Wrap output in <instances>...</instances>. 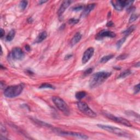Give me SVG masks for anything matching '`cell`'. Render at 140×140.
<instances>
[{"instance_id": "1", "label": "cell", "mask_w": 140, "mask_h": 140, "mask_svg": "<svg viewBox=\"0 0 140 140\" xmlns=\"http://www.w3.org/2000/svg\"><path fill=\"white\" fill-rule=\"evenodd\" d=\"M111 75V73L107 72H98L94 74L89 81V86L91 88L98 87L107 80Z\"/></svg>"}, {"instance_id": "2", "label": "cell", "mask_w": 140, "mask_h": 140, "mask_svg": "<svg viewBox=\"0 0 140 140\" xmlns=\"http://www.w3.org/2000/svg\"><path fill=\"white\" fill-rule=\"evenodd\" d=\"M97 126L106 131L111 132L113 134L117 135L118 136L124 137H131V135L126 130H123L122 129L118 128V127L111 126V125H102V124H98Z\"/></svg>"}, {"instance_id": "3", "label": "cell", "mask_w": 140, "mask_h": 140, "mask_svg": "<svg viewBox=\"0 0 140 140\" xmlns=\"http://www.w3.org/2000/svg\"><path fill=\"white\" fill-rule=\"evenodd\" d=\"M24 85L22 84L16 85H12L7 87L4 91V95L7 98H13L19 96L22 93Z\"/></svg>"}, {"instance_id": "4", "label": "cell", "mask_w": 140, "mask_h": 140, "mask_svg": "<svg viewBox=\"0 0 140 140\" xmlns=\"http://www.w3.org/2000/svg\"><path fill=\"white\" fill-rule=\"evenodd\" d=\"M52 100L56 107L62 113H64V114L66 115L70 114V108L63 99H62L59 96H53Z\"/></svg>"}, {"instance_id": "5", "label": "cell", "mask_w": 140, "mask_h": 140, "mask_svg": "<svg viewBox=\"0 0 140 140\" xmlns=\"http://www.w3.org/2000/svg\"><path fill=\"white\" fill-rule=\"evenodd\" d=\"M77 105L79 110L82 113H84V114L91 118H94L96 116V113L89 107L88 105L85 102H82V101H79V102H77Z\"/></svg>"}, {"instance_id": "6", "label": "cell", "mask_w": 140, "mask_h": 140, "mask_svg": "<svg viewBox=\"0 0 140 140\" xmlns=\"http://www.w3.org/2000/svg\"><path fill=\"white\" fill-rule=\"evenodd\" d=\"M54 131L56 132V134H58L60 135H63V136H72L74 137H76L77 139H81L83 140H86L88 139V137L86 135L78 133V132H74L72 131H63L59 129H55L54 130Z\"/></svg>"}, {"instance_id": "7", "label": "cell", "mask_w": 140, "mask_h": 140, "mask_svg": "<svg viewBox=\"0 0 140 140\" xmlns=\"http://www.w3.org/2000/svg\"><path fill=\"white\" fill-rule=\"evenodd\" d=\"M104 115L106 117H107L108 119L112 120V121L116 122L119 124H121L122 125H124L125 126H126L127 127H131L132 125L128 120H127L125 118H121V117H115L114 115H112L111 113H104Z\"/></svg>"}, {"instance_id": "8", "label": "cell", "mask_w": 140, "mask_h": 140, "mask_svg": "<svg viewBox=\"0 0 140 140\" xmlns=\"http://www.w3.org/2000/svg\"><path fill=\"white\" fill-rule=\"evenodd\" d=\"M134 1H112L111 3L117 11H122L125 7H129Z\"/></svg>"}, {"instance_id": "9", "label": "cell", "mask_w": 140, "mask_h": 140, "mask_svg": "<svg viewBox=\"0 0 140 140\" xmlns=\"http://www.w3.org/2000/svg\"><path fill=\"white\" fill-rule=\"evenodd\" d=\"M12 57L13 59L15 60H21L25 56L24 52L20 48H14L12 52Z\"/></svg>"}, {"instance_id": "10", "label": "cell", "mask_w": 140, "mask_h": 140, "mask_svg": "<svg viewBox=\"0 0 140 140\" xmlns=\"http://www.w3.org/2000/svg\"><path fill=\"white\" fill-rule=\"evenodd\" d=\"M116 36V34L114 32H112L107 30H101L100 32H98L96 36V40H101L105 37H110L114 38Z\"/></svg>"}, {"instance_id": "11", "label": "cell", "mask_w": 140, "mask_h": 140, "mask_svg": "<svg viewBox=\"0 0 140 140\" xmlns=\"http://www.w3.org/2000/svg\"><path fill=\"white\" fill-rule=\"evenodd\" d=\"M94 53V49L92 47L89 48L88 49H86L85 52L84 53V54L82 57V63L83 64H86V62H88L89 60L90 59L91 57L93 56Z\"/></svg>"}, {"instance_id": "12", "label": "cell", "mask_w": 140, "mask_h": 140, "mask_svg": "<svg viewBox=\"0 0 140 140\" xmlns=\"http://www.w3.org/2000/svg\"><path fill=\"white\" fill-rule=\"evenodd\" d=\"M72 1H69V0H66V1H64L62 2L61 5L60 6V8L59 9L58 12V15L60 16H62V14L64 13V12L66 11V9L68 8L69 6L70 5V4L72 3Z\"/></svg>"}, {"instance_id": "13", "label": "cell", "mask_w": 140, "mask_h": 140, "mask_svg": "<svg viewBox=\"0 0 140 140\" xmlns=\"http://www.w3.org/2000/svg\"><path fill=\"white\" fill-rule=\"evenodd\" d=\"M96 6L95 3H91L89 4L88 6H86L85 7H84L83 11L82 13V17H85V16H87L88 14L90 13V12L93 11Z\"/></svg>"}, {"instance_id": "14", "label": "cell", "mask_w": 140, "mask_h": 140, "mask_svg": "<svg viewBox=\"0 0 140 140\" xmlns=\"http://www.w3.org/2000/svg\"><path fill=\"white\" fill-rule=\"evenodd\" d=\"M82 37V35L80 32L76 33L71 40V44L72 46L74 45L75 44H76L77 43H78L81 40Z\"/></svg>"}, {"instance_id": "15", "label": "cell", "mask_w": 140, "mask_h": 140, "mask_svg": "<svg viewBox=\"0 0 140 140\" xmlns=\"http://www.w3.org/2000/svg\"><path fill=\"white\" fill-rule=\"evenodd\" d=\"M47 33L45 31H43V32H41L38 36H37V37L36 38V39L35 40V43H39L42 42L43 41H44L45 38L47 37Z\"/></svg>"}, {"instance_id": "16", "label": "cell", "mask_w": 140, "mask_h": 140, "mask_svg": "<svg viewBox=\"0 0 140 140\" xmlns=\"http://www.w3.org/2000/svg\"><path fill=\"white\" fill-rule=\"evenodd\" d=\"M15 31L14 30H12L9 31L8 35L6 36V40L8 42H10V41L13 40V38L15 37Z\"/></svg>"}, {"instance_id": "17", "label": "cell", "mask_w": 140, "mask_h": 140, "mask_svg": "<svg viewBox=\"0 0 140 140\" xmlns=\"http://www.w3.org/2000/svg\"><path fill=\"white\" fill-rule=\"evenodd\" d=\"M114 55L113 54H110V55H106V56H104L101 59L100 62V63H103V64L106 63V62H107L108 61H109L110 60L112 59L113 57H114Z\"/></svg>"}, {"instance_id": "18", "label": "cell", "mask_w": 140, "mask_h": 140, "mask_svg": "<svg viewBox=\"0 0 140 140\" xmlns=\"http://www.w3.org/2000/svg\"><path fill=\"white\" fill-rule=\"evenodd\" d=\"M131 73V72L130 70H125L124 71H123L122 73H120L119 76H118V78H124L127 76H129Z\"/></svg>"}, {"instance_id": "19", "label": "cell", "mask_w": 140, "mask_h": 140, "mask_svg": "<svg viewBox=\"0 0 140 140\" xmlns=\"http://www.w3.org/2000/svg\"><path fill=\"white\" fill-rule=\"evenodd\" d=\"M86 95V93H85V91H78V92H77L76 94V98L77 100H81L82 99V98H85Z\"/></svg>"}, {"instance_id": "20", "label": "cell", "mask_w": 140, "mask_h": 140, "mask_svg": "<svg viewBox=\"0 0 140 140\" xmlns=\"http://www.w3.org/2000/svg\"><path fill=\"white\" fill-rule=\"evenodd\" d=\"M135 28H136V26L132 25L130 26V28H127V30L122 32V33L125 36H128L130 34V33H131L132 32H133V31L135 30Z\"/></svg>"}, {"instance_id": "21", "label": "cell", "mask_w": 140, "mask_h": 140, "mask_svg": "<svg viewBox=\"0 0 140 140\" xmlns=\"http://www.w3.org/2000/svg\"><path fill=\"white\" fill-rule=\"evenodd\" d=\"M32 120L33 121H34L36 124H38L39 125H41V126H45V127H50L52 126L51 125L49 124H47V123H45V122H41V120H39L38 119H32Z\"/></svg>"}, {"instance_id": "22", "label": "cell", "mask_w": 140, "mask_h": 140, "mask_svg": "<svg viewBox=\"0 0 140 140\" xmlns=\"http://www.w3.org/2000/svg\"><path fill=\"white\" fill-rule=\"evenodd\" d=\"M39 88L40 89H46V88H48V89H54V87L53 86L52 84H50L49 83H43L41 84V85L40 86Z\"/></svg>"}, {"instance_id": "23", "label": "cell", "mask_w": 140, "mask_h": 140, "mask_svg": "<svg viewBox=\"0 0 140 140\" xmlns=\"http://www.w3.org/2000/svg\"><path fill=\"white\" fill-rule=\"evenodd\" d=\"M125 40H126V38L124 37V38H122L121 39L119 40V41H118L117 42V44H116V46L118 49H119L122 46V45L124 44V43L125 42Z\"/></svg>"}, {"instance_id": "24", "label": "cell", "mask_w": 140, "mask_h": 140, "mask_svg": "<svg viewBox=\"0 0 140 140\" xmlns=\"http://www.w3.org/2000/svg\"><path fill=\"white\" fill-rule=\"evenodd\" d=\"M28 2L26 1H22L20 2L19 3V7L21 9V10H24L26 8V7L28 6Z\"/></svg>"}, {"instance_id": "25", "label": "cell", "mask_w": 140, "mask_h": 140, "mask_svg": "<svg viewBox=\"0 0 140 140\" xmlns=\"http://www.w3.org/2000/svg\"><path fill=\"white\" fill-rule=\"evenodd\" d=\"M137 18H138V15H137V14H131V16H130L129 20V23H131L132 22H134V21L136 20Z\"/></svg>"}, {"instance_id": "26", "label": "cell", "mask_w": 140, "mask_h": 140, "mask_svg": "<svg viewBox=\"0 0 140 140\" xmlns=\"http://www.w3.org/2000/svg\"><path fill=\"white\" fill-rule=\"evenodd\" d=\"M127 56H128V54H123L122 55H120L119 56L117 57V60H123L125 59H126Z\"/></svg>"}, {"instance_id": "27", "label": "cell", "mask_w": 140, "mask_h": 140, "mask_svg": "<svg viewBox=\"0 0 140 140\" xmlns=\"http://www.w3.org/2000/svg\"><path fill=\"white\" fill-rule=\"evenodd\" d=\"M78 22H79L78 19H74V18L70 19V20H69V23L70 24H72V25H74V24H76Z\"/></svg>"}, {"instance_id": "28", "label": "cell", "mask_w": 140, "mask_h": 140, "mask_svg": "<svg viewBox=\"0 0 140 140\" xmlns=\"http://www.w3.org/2000/svg\"><path fill=\"white\" fill-rule=\"evenodd\" d=\"M84 7L83 6H78L76 7H74V8H73V11H79L82 9H84Z\"/></svg>"}, {"instance_id": "29", "label": "cell", "mask_w": 140, "mask_h": 140, "mask_svg": "<svg viewBox=\"0 0 140 140\" xmlns=\"http://www.w3.org/2000/svg\"><path fill=\"white\" fill-rule=\"evenodd\" d=\"M140 84H137L136 86H135V87L134 88V93L135 94H138L140 92Z\"/></svg>"}, {"instance_id": "30", "label": "cell", "mask_w": 140, "mask_h": 140, "mask_svg": "<svg viewBox=\"0 0 140 140\" xmlns=\"http://www.w3.org/2000/svg\"><path fill=\"white\" fill-rule=\"evenodd\" d=\"M93 71V69L92 68H90V69H88L86 70H85V71L84 72V74L85 75H86V74H90L91 72Z\"/></svg>"}, {"instance_id": "31", "label": "cell", "mask_w": 140, "mask_h": 140, "mask_svg": "<svg viewBox=\"0 0 140 140\" xmlns=\"http://www.w3.org/2000/svg\"><path fill=\"white\" fill-rule=\"evenodd\" d=\"M0 30H1L0 31V37H1V38H2L4 36V35H5V32H4L3 28H1Z\"/></svg>"}, {"instance_id": "32", "label": "cell", "mask_w": 140, "mask_h": 140, "mask_svg": "<svg viewBox=\"0 0 140 140\" xmlns=\"http://www.w3.org/2000/svg\"><path fill=\"white\" fill-rule=\"evenodd\" d=\"M106 26H108V27H113L114 26V24L113 23L112 21H108V22L106 24Z\"/></svg>"}, {"instance_id": "33", "label": "cell", "mask_w": 140, "mask_h": 140, "mask_svg": "<svg viewBox=\"0 0 140 140\" xmlns=\"http://www.w3.org/2000/svg\"><path fill=\"white\" fill-rule=\"evenodd\" d=\"M72 56V54H68V55H67L65 56V60H68L69 59L71 58V57Z\"/></svg>"}, {"instance_id": "34", "label": "cell", "mask_w": 140, "mask_h": 140, "mask_svg": "<svg viewBox=\"0 0 140 140\" xmlns=\"http://www.w3.org/2000/svg\"><path fill=\"white\" fill-rule=\"evenodd\" d=\"M25 49H26V51L29 52V51H30V50H31V48H30V47L29 46V45H28V44H27V45H25Z\"/></svg>"}, {"instance_id": "35", "label": "cell", "mask_w": 140, "mask_h": 140, "mask_svg": "<svg viewBox=\"0 0 140 140\" xmlns=\"http://www.w3.org/2000/svg\"><path fill=\"white\" fill-rule=\"evenodd\" d=\"M33 20L32 19V18H31V17L28 18V22L29 23H31L33 22Z\"/></svg>"}, {"instance_id": "36", "label": "cell", "mask_w": 140, "mask_h": 140, "mask_svg": "<svg viewBox=\"0 0 140 140\" xmlns=\"http://www.w3.org/2000/svg\"><path fill=\"white\" fill-rule=\"evenodd\" d=\"M47 2V1H40L39 2V4H42L43 3H45V2Z\"/></svg>"}]
</instances>
